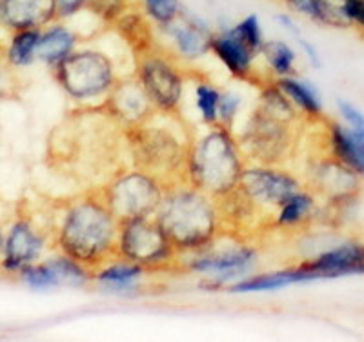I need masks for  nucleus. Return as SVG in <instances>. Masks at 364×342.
Masks as SVG:
<instances>
[{
    "label": "nucleus",
    "instance_id": "1",
    "mask_svg": "<svg viewBox=\"0 0 364 342\" xmlns=\"http://www.w3.org/2000/svg\"><path fill=\"white\" fill-rule=\"evenodd\" d=\"M48 157L82 190L99 186L128 164L124 128L100 104L80 106L50 135Z\"/></svg>",
    "mask_w": 364,
    "mask_h": 342
},
{
    "label": "nucleus",
    "instance_id": "2",
    "mask_svg": "<svg viewBox=\"0 0 364 342\" xmlns=\"http://www.w3.org/2000/svg\"><path fill=\"white\" fill-rule=\"evenodd\" d=\"M55 252L95 273L117 259L119 219L97 186L55 204Z\"/></svg>",
    "mask_w": 364,
    "mask_h": 342
},
{
    "label": "nucleus",
    "instance_id": "3",
    "mask_svg": "<svg viewBox=\"0 0 364 342\" xmlns=\"http://www.w3.org/2000/svg\"><path fill=\"white\" fill-rule=\"evenodd\" d=\"M308 122L275 79L259 87V102L237 135L248 164L288 166L299 157Z\"/></svg>",
    "mask_w": 364,
    "mask_h": 342
},
{
    "label": "nucleus",
    "instance_id": "4",
    "mask_svg": "<svg viewBox=\"0 0 364 342\" xmlns=\"http://www.w3.org/2000/svg\"><path fill=\"white\" fill-rule=\"evenodd\" d=\"M193 129L181 113H161L124 128L128 164L157 177L166 190L188 182V153Z\"/></svg>",
    "mask_w": 364,
    "mask_h": 342
},
{
    "label": "nucleus",
    "instance_id": "5",
    "mask_svg": "<svg viewBox=\"0 0 364 342\" xmlns=\"http://www.w3.org/2000/svg\"><path fill=\"white\" fill-rule=\"evenodd\" d=\"M154 217L181 259L203 252L223 235L217 201L188 182L166 190Z\"/></svg>",
    "mask_w": 364,
    "mask_h": 342
},
{
    "label": "nucleus",
    "instance_id": "6",
    "mask_svg": "<svg viewBox=\"0 0 364 342\" xmlns=\"http://www.w3.org/2000/svg\"><path fill=\"white\" fill-rule=\"evenodd\" d=\"M206 132L193 133L188 153V184L213 198L232 191L245 171V153L233 129L224 126H206Z\"/></svg>",
    "mask_w": 364,
    "mask_h": 342
},
{
    "label": "nucleus",
    "instance_id": "7",
    "mask_svg": "<svg viewBox=\"0 0 364 342\" xmlns=\"http://www.w3.org/2000/svg\"><path fill=\"white\" fill-rule=\"evenodd\" d=\"M63 91L80 106H97L109 95L122 73L115 58L100 50H77L53 68Z\"/></svg>",
    "mask_w": 364,
    "mask_h": 342
},
{
    "label": "nucleus",
    "instance_id": "8",
    "mask_svg": "<svg viewBox=\"0 0 364 342\" xmlns=\"http://www.w3.org/2000/svg\"><path fill=\"white\" fill-rule=\"evenodd\" d=\"M50 247L55 250V215L37 213L28 202H21L6 226L0 272L18 275L24 268L38 262Z\"/></svg>",
    "mask_w": 364,
    "mask_h": 342
},
{
    "label": "nucleus",
    "instance_id": "9",
    "mask_svg": "<svg viewBox=\"0 0 364 342\" xmlns=\"http://www.w3.org/2000/svg\"><path fill=\"white\" fill-rule=\"evenodd\" d=\"M117 259L136 264L148 273L181 272V255L155 217L119 220Z\"/></svg>",
    "mask_w": 364,
    "mask_h": 342
},
{
    "label": "nucleus",
    "instance_id": "10",
    "mask_svg": "<svg viewBox=\"0 0 364 342\" xmlns=\"http://www.w3.org/2000/svg\"><path fill=\"white\" fill-rule=\"evenodd\" d=\"M133 73L161 113H181L184 84L190 79V68L168 48L155 44L151 50L133 57Z\"/></svg>",
    "mask_w": 364,
    "mask_h": 342
},
{
    "label": "nucleus",
    "instance_id": "11",
    "mask_svg": "<svg viewBox=\"0 0 364 342\" xmlns=\"http://www.w3.org/2000/svg\"><path fill=\"white\" fill-rule=\"evenodd\" d=\"M117 219L154 217L166 193V186L154 175L126 164L97 186Z\"/></svg>",
    "mask_w": 364,
    "mask_h": 342
},
{
    "label": "nucleus",
    "instance_id": "12",
    "mask_svg": "<svg viewBox=\"0 0 364 342\" xmlns=\"http://www.w3.org/2000/svg\"><path fill=\"white\" fill-rule=\"evenodd\" d=\"M302 184L314 191L317 198H323L328 206L341 211L359 198L363 190V177L336 157H331L323 142L308 157L306 166L302 169Z\"/></svg>",
    "mask_w": 364,
    "mask_h": 342
},
{
    "label": "nucleus",
    "instance_id": "13",
    "mask_svg": "<svg viewBox=\"0 0 364 342\" xmlns=\"http://www.w3.org/2000/svg\"><path fill=\"white\" fill-rule=\"evenodd\" d=\"M226 240L228 242H223V235H220L203 252L182 257L181 269L211 275L213 279L203 282V284H210V288L224 286L233 279H239L252 272L259 259V247L248 240H240L230 235H226Z\"/></svg>",
    "mask_w": 364,
    "mask_h": 342
},
{
    "label": "nucleus",
    "instance_id": "14",
    "mask_svg": "<svg viewBox=\"0 0 364 342\" xmlns=\"http://www.w3.org/2000/svg\"><path fill=\"white\" fill-rule=\"evenodd\" d=\"M237 186L273 217L291 195L304 188L302 178L286 166L264 164H246Z\"/></svg>",
    "mask_w": 364,
    "mask_h": 342
},
{
    "label": "nucleus",
    "instance_id": "15",
    "mask_svg": "<svg viewBox=\"0 0 364 342\" xmlns=\"http://www.w3.org/2000/svg\"><path fill=\"white\" fill-rule=\"evenodd\" d=\"M295 266L308 277V282L364 275V242L344 240L336 246H328L317 255L301 260Z\"/></svg>",
    "mask_w": 364,
    "mask_h": 342
},
{
    "label": "nucleus",
    "instance_id": "16",
    "mask_svg": "<svg viewBox=\"0 0 364 342\" xmlns=\"http://www.w3.org/2000/svg\"><path fill=\"white\" fill-rule=\"evenodd\" d=\"M100 106L122 128H129V126L144 122V120H148L149 117H154L157 113L154 102L149 100L141 80L136 79V75L133 71L120 77L119 82L113 86L109 95L100 102Z\"/></svg>",
    "mask_w": 364,
    "mask_h": 342
},
{
    "label": "nucleus",
    "instance_id": "17",
    "mask_svg": "<svg viewBox=\"0 0 364 342\" xmlns=\"http://www.w3.org/2000/svg\"><path fill=\"white\" fill-rule=\"evenodd\" d=\"M210 53L215 55L237 80L261 87L262 84L273 79V77H268V75L257 70L255 60L259 55L237 35L233 28L211 35Z\"/></svg>",
    "mask_w": 364,
    "mask_h": 342
},
{
    "label": "nucleus",
    "instance_id": "18",
    "mask_svg": "<svg viewBox=\"0 0 364 342\" xmlns=\"http://www.w3.org/2000/svg\"><path fill=\"white\" fill-rule=\"evenodd\" d=\"M17 277L29 288L37 289L53 288L60 284H84L87 281H93V273L58 252L57 255L38 260L24 268Z\"/></svg>",
    "mask_w": 364,
    "mask_h": 342
},
{
    "label": "nucleus",
    "instance_id": "19",
    "mask_svg": "<svg viewBox=\"0 0 364 342\" xmlns=\"http://www.w3.org/2000/svg\"><path fill=\"white\" fill-rule=\"evenodd\" d=\"M55 21V0H0V28L8 33L42 29Z\"/></svg>",
    "mask_w": 364,
    "mask_h": 342
},
{
    "label": "nucleus",
    "instance_id": "20",
    "mask_svg": "<svg viewBox=\"0 0 364 342\" xmlns=\"http://www.w3.org/2000/svg\"><path fill=\"white\" fill-rule=\"evenodd\" d=\"M161 29L170 37L171 48H173L170 51L182 62L197 60L210 53V41L213 33L204 22L197 21V18L186 17L182 13L177 21Z\"/></svg>",
    "mask_w": 364,
    "mask_h": 342
},
{
    "label": "nucleus",
    "instance_id": "21",
    "mask_svg": "<svg viewBox=\"0 0 364 342\" xmlns=\"http://www.w3.org/2000/svg\"><path fill=\"white\" fill-rule=\"evenodd\" d=\"M323 217V208L318 206V198L314 191L302 188L291 195L279 208L275 217V230L284 233H299L311 230V224Z\"/></svg>",
    "mask_w": 364,
    "mask_h": 342
},
{
    "label": "nucleus",
    "instance_id": "22",
    "mask_svg": "<svg viewBox=\"0 0 364 342\" xmlns=\"http://www.w3.org/2000/svg\"><path fill=\"white\" fill-rule=\"evenodd\" d=\"M324 124L323 133L328 153L364 177V137L330 119L324 120Z\"/></svg>",
    "mask_w": 364,
    "mask_h": 342
},
{
    "label": "nucleus",
    "instance_id": "23",
    "mask_svg": "<svg viewBox=\"0 0 364 342\" xmlns=\"http://www.w3.org/2000/svg\"><path fill=\"white\" fill-rule=\"evenodd\" d=\"M80 37L70 26L63 24V21H55L50 26L42 28L41 41L37 44L35 57L53 70L58 62H63L68 55L79 48Z\"/></svg>",
    "mask_w": 364,
    "mask_h": 342
},
{
    "label": "nucleus",
    "instance_id": "24",
    "mask_svg": "<svg viewBox=\"0 0 364 342\" xmlns=\"http://www.w3.org/2000/svg\"><path fill=\"white\" fill-rule=\"evenodd\" d=\"M295 15L328 28H352L346 15V0H282Z\"/></svg>",
    "mask_w": 364,
    "mask_h": 342
},
{
    "label": "nucleus",
    "instance_id": "25",
    "mask_svg": "<svg viewBox=\"0 0 364 342\" xmlns=\"http://www.w3.org/2000/svg\"><path fill=\"white\" fill-rule=\"evenodd\" d=\"M113 28L119 33V37L126 42L133 57L151 50L157 44L155 26L149 22V18L139 8H132L128 13H124L113 24Z\"/></svg>",
    "mask_w": 364,
    "mask_h": 342
},
{
    "label": "nucleus",
    "instance_id": "26",
    "mask_svg": "<svg viewBox=\"0 0 364 342\" xmlns=\"http://www.w3.org/2000/svg\"><path fill=\"white\" fill-rule=\"evenodd\" d=\"M297 282H308V277L294 264V266H290V268L279 269V272L259 273V275L242 279V281L230 286L228 292H232V293L273 292V289H281L284 288V286L297 284Z\"/></svg>",
    "mask_w": 364,
    "mask_h": 342
},
{
    "label": "nucleus",
    "instance_id": "27",
    "mask_svg": "<svg viewBox=\"0 0 364 342\" xmlns=\"http://www.w3.org/2000/svg\"><path fill=\"white\" fill-rule=\"evenodd\" d=\"M275 82L308 122L318 124L326 119L323 113V106L317 99V93L306 82L294 79V77H281V79H275Z\"/></svg>",
    "mask_w": 364,
    "mask_h": 342
},
{
    "label": "nucleus",
    "instance_id": "28",
    "mask_svg": "<svg viewBox=\"0 0 364 342\" xmlns=\"http://www.w3.org/2000/svg\"><path fill=\"white\" fill-rule=\"evenodd\" d=\"M146 275H149V273L141 266L115 259L100 269H97L93 273V281L102 286H108L112 289H129L135 288L136 282Z\"/></svg>",
    "mask_w": 364,
    "mask_h": 342
},
{
    "label": "nucleus",
    "instance_id": "29",
    "mask_svg": "<svg viewBox=\"0 0 364 342\" xmlns=\"http://www.w3.org/2000/svg\"><path fill=\"white\" fill-rule=\"evenodd\" d=\"M190 80L195 84V106L204 126H219V100L223 91L217 90L199 70H190Z\"/></svg>",
    "mask_w": 364,
    "mask_h": 342
},
{
    "label": "nucleus",
    "instance_id": "30",
    "mask_svg": "<svg viewBox=\"0 0 364 342\" xmlns=\"http://www.w3.org/2000/svg\"><path fill=\"white\" fill-rule=\"evenodd\" d=\"M42 29H21V31H13L9 44L4 48V58L9 66L15 70L29 66L37 60L35 51H37V44L41 41Z\"/></svg>",
    "mask_w": 364,
    "mask_h": 342
},
{
    "label": "nucleus",
    "instance_id": "31",
    "mask_svg": "<svg viewBox=\"0 0 364 342\" xmlns=\"http://www.w3.org/2000/svg\"><path fill=\"white\" fill-rule=\"evenodd\" d=\"M261 55L264 57L273 79L294 77L295 75V53L290 46L282 41H269L262 44Z\"/></svg>",
    "mask_w": 364,
    "mask_h": 342
},
{
    "label": "nucleus",
    "instance_id": "32",
    "mask_svg": "<svg viewBox=\"0 0 364 342\" xmlns=\"http://www.w3.org/2000/svg\"><path fill=\"white\" fill-rule=\"evenodd\" d=\"M136 8L159 29L170 26L184 13L181 0H136Z\"/></svg>",
    "mask_w": 364,
    "mask_h": 342
},
{
    "label": "nucleus",
    "instance_id": "33",
    "mask_svg": "<svg viewBox=\"0 0 364 342\" xmlns=\"http://www.w3.org/2000/svg\"><path fill=\"white\" fill-rule=\"evenodd\" d=\"M136 8V0H90V9L100 22L113 26L124 13Z\"/></svg>",
    "mask_w": 364,
    "mask_h": 342
},
{
    "label": "nucleus",
    "instance_id": "34",
    "mask_svg": "<svg viewBox=\"0 0 364 342\" xmlns=\"http://www.w3.org/2000/svg\"><path fill=\"white\" fill-rule=\"evenodd\" d=\"M233 29H235L237 35H239L257 55H261L264 38H262V31L261 26H259L257 15H248V17H245Z\"/></svg>",
    "mask_w": 364,
    "mask_h": 342
},
{
    "label": "nucleus",
    "instance_id": "35",
    "mask_svg": "<svg viewBox=\"0 0 364 342\" xmlns=\"http://www.w3.org/2000/svg\"><path fill=\"white\" fill-rule=\"evenodd\" d=\"M2 53H0V102L17 97L21 91V80L15 73V68L9 66Z\"/></svg>",
    "mask_w": 364,
    "mask_h": 342
},
{
    "label": "nucleus",
    "instance_id": "36",
    "mask_svg": "<svg viewBox=\"0 0 364 342\" xmlns=\"http://www.w3.org/2000/svg\"><path fill=\"white\" fill-rule=\"evenodd\" d=\"M240 107V97L235 93H220L219 100V126H224L228 129H233L237 115H239Z\"/></svg>",
    "mask_w": 364,
    "mask_h": 342
},
{
    "label": "nucleus",
    "instance_id": "37",
    "mask_svg": "<svg viewBox=\"0 0 364 342\" xmlns=\"http://www.w3.org/2000/svg\"><path fill=\"white\" fill-rule=\"evenodd\" d=\"M90 0H55L57 21H71L73 17L86 11Z\"/></svg>",
    "mask_w": 364,
    "mask_h": 342
},
{
    "label": "nucleus",
    "instance_id": "38",
    "mask_svg": "<svg viewBox=\"0 0 364 342\" xmlns=\"http://www.w3.org/2000/svg\"><path fill=\"white\" fill-rule=\"evenodd\" d=\"M339 109L341 113H343L344 120L348 122V126L353 129V132H357L359 135L364 137V115L359 112V109H355V107L352 106V104L344 102V100H339Z\"/></svg>",
    "mask_w": 364,
    "mask_h": 342
},
{
    "label": "nucleus",
    "instance_id": "39",
    "mask_svg": "<svg viewBox=\"0 0 364 342\" xmlns=\"http://www.w3.org/2000/svg\"><path fill=\"white\" fill-rule=\"evenodd\" d=\"M346 15L350 24L364 31V0H346Z\"/></svg>",
    "mask_w": 364,
    "mask_h": 342
},
{
    "label": "nucleus",
    "instance_id": "40",
    "mask_svg": "<svg viewBox=\"0 0 364 342\" xmlns=\"http://www.w3.org/2000/svg\"><path fill=\"white\" fill-rule=\"evenodd\" d=\"M301 46H302V50H304V53L308 55V58H310L311 64H314L315 68H321V66H323V62H321V57H318L317 50H315L314 46L310 44V42L304 41V38H301Z\"/></svg>",
    "mask_w": 364,
    "mask_h": 342
},
{
    "label": "nucleus",
    "instance_id": "41",
    "mask_svg": "<svg viewBox=\"0 0 364 342\" xmlns=\"http://www.w3.org/2000/svg\"><path fill=\"white\" fill-rule=\"evenodd\" d=\"M277 21L281 22L282 28H286L288 31H291V33L297 35L299 37V26L295 24V21L290 17V15H284V13H281V15H277Z\"/></svg>",
    "mask_w": 364,
    "mask_h": 342
},
{
    "label": "nucleus",
    "instance_id": "42",
    "mask_svg": "<svg viewBox=\"0 0 364 342\" xmlns=\"http://www.w3.org/2000/svg\"><path fill=\"white\" fill-rule=\"evenodd\" d=\"M8 220L4 219L0 220V260H2V255H4V242H6V226H8Z\"/></svg>",
    "mask_w": 364,
    "mask_h": 342
},
{
    "label": "nucleus",
    "instance_id": "43",
    "mask_svg": "<svg viewBox=\"0 0 364 342\" xmlns=\"http://www.w3.org/2000/svg\"><path fill=\"white\" fill-rule=\"evenodd\" d=\"M2 51H4V48H0V53H2Z\"/></svg>",
    "mask_w": 364,
    "mask_h": 342
}]
</instances>
